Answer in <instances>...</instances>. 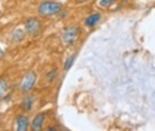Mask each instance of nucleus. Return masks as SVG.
Listing matches in <instances>:
<instances>
[{
  "label": "nucleus",
  "mask_w": 155,
  "mask_h": 131,
  "mask_svg": "<svg viewBox=\"0 0 155 131\" xmlns=\"http://www.w3.org/2000/svg\"><path fill=\"white\" fill-rule=\"evenodd\" d=\"M61 12H62V4L57 2H51V0L41 2L38 7V13L43 17H52Z\"/></svg>",
  "instance_id": "nucleus-1"
},
{
  "label": "nucleus",
  "mask_w": 155,
  "mask_h": 131,
  "mask_svg": "<svg viewBox=\"0 0 155 131\" xmlns=\"http://www.w3.org/2000/svg\"><path fill=\"white\" fill-rule=\"evenodd\" d=\"M80 33V28L76 25H70L64 28V32H62V42H64L65 46H72L74 44L78 41V37H79Z\"/></svg>",
  "instance_id": "nucleus-2"
},
{
  "label": "nucleus",
  "mask_w": 155,
  "mask_h": 131,
  "mask_svg": "<svg viewBox=\"0 0 155 131\" xmlns=\"http://www.w3.org/2000/svg\"><path fill=\"white\" fill-rule=\"evenodd\" d=\"M38 81V73L35 71H28L27 73L23 76V79L21 81V93L22 94H27L34 89V86L36 85Z\"/></svg>",
  "instance_id": "nucleus-3"
},
{
  "label": "nucleus",
  "mask_w": 155,
  "mask_h": 131,
  "mask_svg": "<svg viewBox=\"0 0 155 131\" xmlns=\"http://www.w3.org/2000/svg\"><path fill=\"white\" fill-rule=\"evenodd\" d=\"M41 30V22L40 19L36 18V17H31L26 19L25 22V31L27 35H38Z\"/></svg>",
  "instance_id": "nucleus-4"
},
{
  "label": "nucleus",
  "mask_w": 155,
  "mask_h": 131,
  "mask_svg": "<svg viewBox=\"0 0 155 131\" xmlns=\"http://www.w3.org/2000/svg\"><path fill=\"white\" fill-rule=\"evenodd\" d=\"M45 118H47V113L45 112H40L38 113L34 120L31 121V130L34 131H40L44 127V123H45Z\"/></svg>",
  "instance_id": "nucleus-5"
},
{
  "label": "nucleus",
  "mask_w": 155,
  "mask_h": 131,
  "mask_svg": "<svg viewBox=\"0 0 155 131\" xmlns=\"http://www.w3.org/2000/svg\"><path fill=\"white\" fill-rule=\"evenodd\" d=\"M16 127L18 131H27L31 127V122L26 114H19L16 118Z\"/></svg>",
  "instance_id": "nucleus-6"
},
{
  "label": "nucleus",
  "mask_w": 155,
  "mask_h": 131,
  "mask_svg": "<svg viewBox=\"0 0 155 131\" xmlns=\"http://www.w3.org/2000/svg\"><path fill=\"white\" fill-rule=\"evenodd\" d=\"M101 18H102L101 13H98V12L93 13V14H91V16H88V17L84 19V25H85L87 27L92 28V27H94V26L98 25V22L101 21Z\"/></svg>",
  "instance_id": "nucleus-7"
},
{
  "label": "nucleus",
  "mask_w": 155,
  "mask_h": 131,
  "mask_svg": "<svg viewBox=\"0 0 155 131\" xmlns=\"http://www.w3.org/2000/svg\"><path fill=\"white\" fill-rule=\"evenodd\" d=\"M34 101H35V98L30 95H26V98H23V100L21 101V108L23 112H30L34 107Z\"/></svg>",
  "instance_id": "nucleus-8"
},
{
  "label": "nucleus",
  "mask_w": 155,
  "mask_h": 131,
  "mask_svg": "<svg viewBox=\"0 0 155 131\" xmlns=\"http://www.w3.org/2000/svg\"><path fill=\"white\" fill-rule=\"evenodd\" d=\"M7 91H8V81L5 79H0V101L5 98Z\"/></svg>",
  "instance_id": "nucleus-9"
},
{
  "label": "nucleus",
  "mask_w": 155,
  "mask_h": 131,
  "mask_svg": "<svg viewBox=\"0 0 155 131\" xmlns=\"http://www.w3.org/2000/svg\"><path fill=\"white\" fill-rule=\"evenodd\" d=\"M26 35V31H22V30H14V32L12 33V40L14 42H18V41H22L23 37Z\"/></svg>",
  "instance_id": "nucleus-10"
},
{
  "label": "nucleus",
  "mask_w": 155,
  "mask_h": 131,
  "mask_svg": "<svg viewBox=\"0 0 155 131\" xmlns=\"http://www.w3.org/2000/svg\"><path fill=\"white\" fill-rule=\"evenodd\" d=\"M75 59H76V54H72V55H70L67 59L65 61V66H64V70L67 72L70 68H71V66L74 64V62H75Z\"/></svg>",
  "instance_id": "nucleus-11"
},
{
  "label": "nucleus",
  "mask_w": 155,
  "mask_h": 131,
  "mask_svg": "<svg viewBox=\"0 0 155 131\" xmlns=\"http://www.w3.org/2000/svg\"><path fill=\"white\" fill-rule=\"evenodd\" d=\"M58 75H60V72H58L57 68H54L53 71H51L47 75V80L49 81V82H54L57 79H58Z\"/></svg>",
  "instance_id": "nucleus-12"
},
{
  "label": "nucleus",
  "mask_w": 155,
  "mask_h": 131,
  "mask_svg": "<svg viewBox=\"0 0 155 131\" xmlns=\"http://www.w3.org/2000/svg\"><path fill=\"white\" fill-rule=\"evenodd\" d=\"M115 2H116V0H100V2H98V5H100L101 8H110Z\"/></svg>",
  "instance_id": "nucleus-13"
},
{
  "label": "nucleus",
  "mask_w": 155,
  "mask_h": 131,
  "mask_svg": "<svg viewBox=\"0 0 155 131\" xmlns=\"http://www.w3.org/2000/svg\"><path fill=\"white\" fill-rule=\"evenodd\" d=\"M2 55H3V50H2V49H0V57H2Z\"/></svg>",
  "instance_id": "nucleus-14"
},
{
  "label": "nucleus",
  "mask_w": 155,
  "mask_h": 131,
  "mask_svg": "<svg viewBox=\"0 0 155 131\" xmlns=\"http://www.w3.org/2000/svg\"><path fill=\"white\" fill-rule=\"evenodd\" d=\"M123 2H124V3H128V2H130V0H123Z\"/></svg>",
  "instance_id": "nucleus-15"
},
{
  "label": "nucleus",
  "mask_w": 155,
  "mask_h": 131,
  "mask_svg": "<svg viewBox=\"0 0 155 131\" xmlns=\"http://www.w3.org/2000/svg\"><path fill=\"white\" fill-rule=\"evenodd\" d=\"M0 14H2V12H0Z\"/></svg>",
  "instance_id": "nucleus-16"
}]
</instances>
